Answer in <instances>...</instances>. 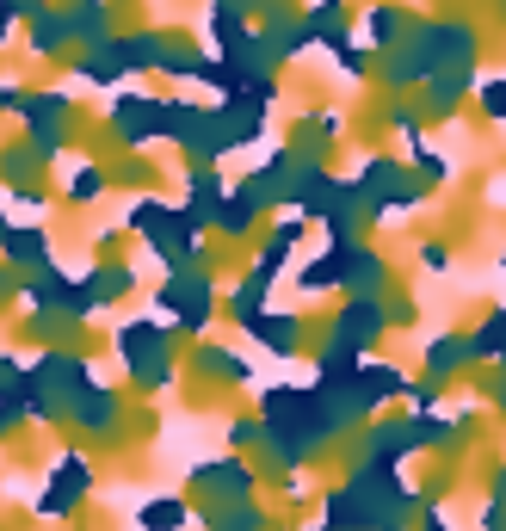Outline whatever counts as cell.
Listing matches in <instances>:
<instances>
[{"instance_id":"6da1fadb","label":"cell","mask_w":506,"mask_h":531,"mask_svg":"<svg viewBox=\"0 0 506 531\" xmlns=\"http://www.w3.org/2000/svg\"><path fill=\"white\" fill-rule=\"evenodd\" d=\"M482 112H488V118H506V75L482 81Z\"/></svg>"}]
</instances>
